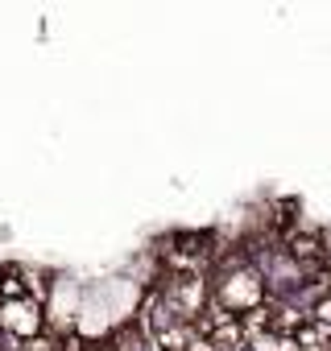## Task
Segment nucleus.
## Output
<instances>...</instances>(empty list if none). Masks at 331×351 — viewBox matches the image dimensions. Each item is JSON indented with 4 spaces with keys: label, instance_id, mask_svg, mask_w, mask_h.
Segmentation results:
<instances>
[{
    "label": "nucleus",
    "instance_id": "obj_1",
    "mask_svg": "<svg viewBox=\"0 0 331 351\" xmlns=\"http://www.w3.org/2000/svg\"><path fill=\"white\" fill-rule=\"evenodd\" d=\"M149 289H161L183 322H199L216 302V281L207 273H161Z\"/></svg>",
    "mask_w": 331,
    "mask_h": 351
},
{
    "label": "nucleus",
    "instance_id": "obj_2",
    "mask_svg": "<svg viewBox=\"0 0 331 351\" xmlns=\"http://www.w3.org/2000/svg\"><path fill=\"white\" fill-rule=\"evenodd\" d=\"M0 330H5L13 343H34L46 335V306L25 298V302H0Z\"/></svg>",
    "mask_w": 331,
    "mask_h": 351
},
{
    "label": "nucleus",
    "instance_id": "obj_3",
    "mask_svg": "<svg viewBox=\"0 0 331 351\" xmlns=\"http://www.w3.org/2000/svg\"><path fill=\"white\" fill-rule=\"evenodd\" d=\"M191 351H220V347H216V343H212V339H207V335H199V339H195V347H191Z\"/></svg>",
    "mask_w": 331,
    "mask_h": 351
},
{
    "label": "nucleus",
    "instance_id": "obj_4",
    "mask_svg": "<svg viewBox=\"0 0 331 351\" xmlns=\"http://www.w3.org/2000/svg\"><path fill=\"white\" fill-rule=\"evenodd\" d=\"M240 351H253V347H249V343H244V347H240Z\"/></svg>",
    "mask_w": 331,
    "mask_h": 351
}]
</instances>
